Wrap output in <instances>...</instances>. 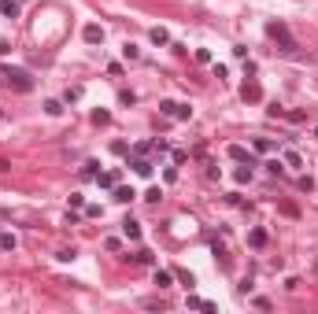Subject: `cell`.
I'll return each mask as SVG.
<instances>
[{
  "instance_id": "obj_15",
  "label": "cell",
  "mask_w": 318,
  "mask_h": 314,
  "mask_svg": "<svg viewBox=\"0 0 318 314\" xmlns=\"http://www.w3.org/2000/svg\"><path fill=\"white\" fill-rule=\"evenodd\" d=\"M92 122H96V126H108V122H111V111L96 108V111H92Z\"/></svg>"
},
{
  "instance_id": "obj_1",
  "label": "cell",
  "mask_w": 318,
  "mask_h": 314,
  "mask_svg": "<svg viewBox=\"0 0 318 314\" xmlns=\"http://www.w3.org/2000/svg\"><path fill=\"white\" fill-rule=\"evenodd\" d=\"M0 78H4L12 89H18V92H30L34 89V78H30V70H22V66H12L8 63L4 70H0Z\"/></svg>"
},
{
  "instance_id": "obj_22",
  "label": "cell",
  "mask_w": 318,
  "mask_h": 314,
  "mask_svg": "<svg viewBox=\"0 0 318 314\" xmlns=\"http://www.w3.org/2000/svg\"><path fill=\"white\" fill-rule=\"evenodd\" d=\"M266 170H270V174H282V170H285V163H282V159H270V163H266Z\"/></svg>"
},
{
  "instance_id": "obj_2",
  "label": "cell",
  "mask_w": 318,
  "mask_h": 314,
  "mask_svg": "<svg viewBox=\"0 0 318 314\" xmlns=\"http://www.w3.org/2000/svg\"><path fill=\"white\" fill-rule=\"evenodd\" d=\"M266 34L274 37L278 44H282V52H288V56L296 52V41H292V34H288V26H285V22H266Z\"/></svg>"
},
{
  "instance_id": "obj_5",
  "label": "cell",
  "mask_w": 318,
  "mask_h": 314,
  "mask_svg": "<svg viewBox=\"0 0 318 314\" xmlns=\"http://www.w3.org/2000/svg\"><path fill=\"white\" fill-rule=\"evenodd\" d=\"M240 96H244V104H259V100H263V89H259L256 82H248L244 89H240Z\"/></svg>"
},
{
  "instance_id": "obj_3",
  "label": "cell",
  "mask_w": 318,
  "mask_h": 314,
  "mask_svg": "<svg viewBox=\"0 0 318 314\" xmlns=\"http://www.w3.org/2000/svg\"><path fill=\"white\" fill-rule=\"evenodd\" d=\"M159 111H163L166 118H182V122L192 115V108H189V104H178V100H163V104H159Z\"/></svg>"
},
{
  "instance_id": "obj_14",
  "label": "cell",
  "mask_w": 318,
  "mask_h": 314,
  "mask_svg": "<svg viewBox=\"0 0 318 314\" xmlns=\"http://www.w3.org/2000/svg\"><path fill=\"white\" fill-rule=\"evenodd\" d=\"M44 111L56 118V115H63V100H44Z\"/></svg>"
},
{
  "instance_id": "obj_9",
  "label": "cell",
  "mask_w": 318,
  "mask_h": 314,
  "mask_svg": "<svg viewBox=\"0 0 318 314\" xmlns=\"http://www.w3.org/2000/svg\"><path fill=\"white\" fill-rule=\"evenodd\" d=\"M0 15L15 18V15H18V0H0Z\"/></svg>"
},
{
  "instance_id": "obj_20",
  "label": "cell",
  "mask_w": 318,
  "mask_h": 314,
  "mask_svg": "<svg viewBox=\"0 0 318 314\" xmlns=\"http://www.w3.org/2000/svg\"><path fill=\"white\" fill-rule=\"evenodd\" d=\"M0 248H4V252H15V236L4 233V236H0Z\"/></svg>"
},
{
  "instance_id": "obj_17",
  "label": "cell",
  "mask_w": 318,
  "mask_h": 314,
  "mask_svg": "<svg viewBox=\"0 0 318 314\" xmlns=\"http://www.w3.org/2000/svg\"><path fill=\"white\" fill-rule=\"evenodd\" d=\"M134 196H137V192H134V188H126V185H122V188H115V200H118V204H130Z\"/></svg>"
},
{
  "instance_id": "obj_7",
  "label": "cell",
  "mask_w": 318,
  "mask_h": 314,
  "mask_svg": "<svg viewBox=\"0 0 318 314\" xmlns=\"http://www.w3.org/2000/svg\"><path fill=\"white\" fill-rule=\"evenodd\" d=\"M122 236H126V240H141V222L126 218V222H122Z\"/></svg>"
},
{
  "instance_id": "obj_19",
  "label": "cell",
  "mask_w": 318,
  "mask_h": 314,
  "mask_svg": "<svg viewBox=\"0 0 318 314\" xmlns=\"http://www.w3.org/2000/svg\"><path fill=\"white\" fill-rule=\"evenodd\" d=\"M122 56L126 60H141V48H137V44H122Z\"/></svg>"
},
{
  "instance_id": "obj_13",
  "label": "cell",
  "mask_w": 318,
  "mask_h": 314,
  "mask_svg": "<svg viewBox=\"0 0 318 314\" xmlns=\"http://www.w3.org/2000/svg\"><path fill=\"white\" fill-rule=\"evenodd\" d=\"M134 174L148 178V174H152V163H148V159H134Z\"/></svg>"
},
{
  "instance_id": "obj_27",
  "label": "cell",
  "mask_w": 318,
  "mask_h": 314,
  "mask_svg": "<svg viewBox=\"0 0 318 314\" xmlns=\"http://www.w3.org/2000/svg\"><path fill=\"white\" fill-rule=\"evenodd\" d=\"M314 140H318V126H314Z\"/></svg>"
},
{
  "instance_id": "obj_6",
  "label": "cell",
  "mask_w": 318,
  "mask_h": 314,
  "mask_svg": "<svg viewBox=\"0 0 318 314\" xmlns=\"http://www.w3.org/2000/svg\"><path fill=\"white\" fill-rule=\"evenodd\" d=\"M226 152H230V159H237V163H248V166H256V163H252V156H248V148H244V144H230Z\"/></svg>"
},
{
  "instance_id": "obj_23",
  "label": "cell",
  "mask_w": 318,
  "mask_h": 314,
  "mask_svg": "<svg viewBox=\"0 0 318 314\" xmlns=\"http://www.w3.org/2000/svg\"><path fill=\"white\" fill-rule=\"evenodd\" d=\"M74 255H78V252H74V248H63L60 255H56V259H63V262H70V259H74Z\"/></svg>"
},
{
  "instance_id": "obj_25",
  "label": "cell",
  "mask_w": 318,
  "mask_h": 314,
  "mask_svg": "<svg viewBox=\"0 0 318 314\" xmlns=\"http://www.w3.org/2000/svg\"><path fill=\"white\" fill-rule=\"evenodd\" d=\"M12 170V159H0V174H8Z\"/></svg>"
},
{
  "instance_id": "obj_10",
  "label": "cell",
  "mask_w": 318,
  "mask_h": 314,
  "mask_svg": "<svg viewBox=\"0 0 318 314\" xmlns=\"http://www.w3.org/2000/svg\"><path fill=\"white\" fill-rule=\"evenodd\" d=\"M248 244H252V248H263V244H266V230H252L248 233Z\"/></svg>"
},
{
  "instance_id": "obj_24",
  "label": "cell",
  "mask_w": 318,
  "mask_h": 314,
  "mask_svg": "<svg viewBox=\"0 0 318 314\" xmlns=\"http://www.w3.org/2000/svg\"><path fill=\"white\" fill-rule=\"evenodd\" d=\"M270 148H274V144H270L266 137H259V140H256V152H270Z\"/></svg>"
},
{
  "instance_id": "obj_12",
  "label": "cell",
  "mask_w": 318,
  "mask_h": 314,
  "mask_svg": "<svg viewBox=\"0 0 318 314\" xmlns=\"http://www.w3.org/2000/svg\"><path fill=\"white\" fill-rule=\"evenodd\" d=\"M148 37H152V44H170V34H166L163 26H156V30L148 34Z\"/></svg>"
},
{
  "instance_id": "obj_4",
  "label": "cell",
  "mask_w": 318,
  "mask_h": 314,
  "mask_svg": "<svg viewBox=\"0 0 318 314\" xmlns=\"http://www.w3.org/2000/svg\"><path fill=\"white\" fill-rule=\"evenodd\" d=\"M82 37H86V44H104V26L89 22L86 30H82Z\"/></svg>"
},
{
  "instance_id": "obj_18",
  "label": "cell",
  "mask_w": 318,
  "mask_h": 314,
  "mask_svg": "<svg viewBox=\"0 0 318 314\" xmlns=\"http://www.w3.org/2000/svg\"><path fill=\"white\" fill-rule=\"evenodd\" d=\"M82 92H86V89H82V85H74V89H67V96H63V100H67V104H78Z\"/></svg>"
},
{
  "instance_id": "obj_16",
  "label": "cell",
  "mask_w": 318,
  "mask_h": 314,
  "mask_svg": "<svg viewBox=\"0 0 318 314\" xmlns=\"http://www.w3.org/2000/svg\"><path fill=\"white\" fill-rule=\"evenodd\" d=\"M96 182H100V188H115V182H118V174H115V170H111V174H100Z\"/></svg>"
},
{
  "instance_id": "obj_26",
  "label": "cell",
  "mask_w": 318,
  "mask_h": 314,
  "mask_svg": "<svg viewBox=\"0 0 318 314\" xmlns=\"http://www.w3.org/2000/svg\"><path fill=\"white\" fill-rule=\"evenodd\" d=\"M0 122H4V108H0Z\"/></svg>"
},
{
  "instance_id": "obj_11",
  "label": "cell",
  "mask_w": 318,
  "mask_h": 314,
  "mask_svg": "<svg viewBox=\"0 0 318 314\" xmlns=\"http://www.w3.org/2000/svg\"><path fill=\"white\" fill-rule=\"evenodd\" d=\"M156 284H159V288H170V284H174V274L170 270H156Z\"/></svg>"
},
{
  "instance_id": "obj_8",
  "label": "cell",
  "mask_w": 318,
  "mask_h": 314,
  "mask_svg": "<svg viewBox=\"0 0 318 314\" xmlns=\"http://www.w3.org/2000/svg\"><path fill=\"white\" fill-rule=\"evenodd\" d=\"M282 163H285V166H292V170H300V166H304V156H300L296 148H288L285 156H282Z\"/></svg>"
},
{
  "instance_id": "obj_21",
  "label": "cell",
  "mask_w": 318,
  "mask_h": 314,
  "mask_svg": "<svg viewBox=\"0 0 318 314\" xmlns=\"http://www.w3.org/2000/svg\"><path fill=\"white\" fill-rule=\"evenodd\" d=\"M237 182H240V185H244V182H252V166H248V163L237 170Z\"/></svg>"
}]
</instances>
